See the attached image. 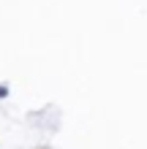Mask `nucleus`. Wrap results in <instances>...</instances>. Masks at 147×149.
Masks as SVG:
<instances>
[]
</instances>
